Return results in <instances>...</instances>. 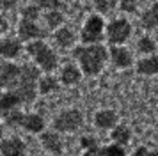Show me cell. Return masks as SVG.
<instances>
[{"label":"cell","instance_id":"18","mask_svg":"<svg viewBox=\"0 0 158 156\" xmlns=\"http://www.w3.org/2000/svg\"><path fill=\"white\" fill-rule=\"evenodd\" d=\"M142 27L144 28H156L158 27V4L149 7L142 14Z\"/></svg>","mask_w":158,"mask_h":156},{"label":"cell","instance_id":"28","mask_svg":"<svg viewBox=\"0 0 158 156\" xmlns=\"http://www.w3.org/2000/svg\"><path fill=\"white\" fill-rule=\"evenodd\" d=\"M37 4H39V7L55 11V7H59V0H37Z\"/></svg>","mask_w":158,"mask_h":156},{"label":"cell","instance_id":"1","mask_svg":"<svg viewBox=\"0 0 158 156\" xmlns=\"http://www.w3.org/2000/svg\"><path fill=\"white\" fill-rule=\"evenodd\" d=\"M75 57L78 59L82 71L87 76H94L103 69V64L107 60V48L101 46V44L78 46L75 50Z\"/></svg>","mask_w":158,"mask_h":156},{"label":"cell","instance_id":"25","mask_svg":"<svg viewBox=\"0 0 158 156\" xmlns=\"http://www.w3.org/2000/svg\"><path fill=\"white\" fill-rule=\"evenodd\" d=\"M94 4H96V9L100 13H110L115 7L117 0H94Z\"/></svg>","mask_w":158,"mask_h":156},{"label":"cell","instance_id":"24","mask_svg":"<svg viewBox=\"0 0 158 156\" xmlns=\"http://www.w3.org/2000/svg\"><path fill=\"white\" fill-rule=\"evenodd\" d=\"M64 21V16L59 13V11H50V13L46 14V23H48V27H59L60 23Z\"/></svg>","mask_w":158,"mask_h":156},{"label":"cell","instance_id":"27","mask_svg":"<svg viewBox=\"0 0 158 156\" xmlns=\"http://www.w3.org/2000/svg\"><path fill=\"white\" fill-rule=\"evenodd\" d=\"M137 0H121V11L124 13H135Z\"/></svg>","mask_w":158,"mask_h":156},{"label":"cell","instance_id":"22","mask_svg":"<svg viewBox=\"0 0 158 156\" xmlns=\"http://www.w3.org/2000/svg\"><path fill=\"white\" fill-rule=\"evenodd\" d=\"M55 89H57V82H55V78H52V76L41 78V82H39V91H41V94H48V92L55 91Z\"/></svg>","mask_w":158,"mask_h":156},{"label":"cell","instance_id":"5","mask_svg":"<svg viewBox=\"0 0 158 156\" xmlns=\"http://www.w3.org/2000/svg\"><path fill=\"white\" fill-rule=\"evenodd\" d=\"M107 34H108V41L112 44H121L131 34V25L128 23V20H114L107 27Z\"/></svg>","mask_w":158,"mask_h":156},{"label":"cell","instance_id":"23","mask_svg":"<svg viewBox=\"0 0 158 156\" xmlns=\"http://www.w3.org/2000/svg\"><path fill=\"white\" fill-rule=\"evenodd\" d=\"M139 51H142V53H153L155 51V41L151 39L149 35H144L142 39L139 41Z\"/></svg>","mask_w":158,"mask_h":156},{"label":"cell","instance_id":"29","mask_svg":"<svg viewBox=\"0 0 158 156\" xmlns=\"http://www.w3.org/2000/svg\"><path fill=\"white\" fill-rule=\"evenodd\" d=\"M82 147L85 149H93V147H96V142H94V138H91V137H84L82 138Z\"/></svg>","mask_w":158,"mask_h":156},{"label":"cell","instance_id":"15","mask_svg":"<svg viewBox=\"0 0 158 156\" xmlns=\"http://www.w3.org/2000/svg\"><path fill=\"white\" fill-rule=\"evenodd\" d=\"M115 113L112 110H101V112L96 113V117H94V122H96V126L98 128H103V129H107V128H112L115 124Z\"/></svg>","mask_w":158,"mask_h":156},{"label":"cell","instance_id":"10","mask_svg":"<svg viewBox=\"0 0 158 156\" xmlns=\"http://www.w3.org/2000/svg\"><path fill=\"white\" fill-rule=\"evenodd\" d=\"M20 103H22V101H20V98H18V94H16L15 91L6 92V94L0 98V115L7 117L13 110H16V106L20 105Z\"/></svg>","mask_w":158,"mask_h":156},{"label":"cell","instance_id":"9","mask_svg":"<svg viewBox=\"0 0 158 156\" xmlns=\"http://www.w3.org/2000/svg\"><path fill=\"white\" fill-rule=\"evenodd\" d=\"M0 151L4 156H23L25 153V144L20 138H9L0 144Z\"/></svg>","mask_w":158,"mask_h":156},{"label":"cell","instance_id":"11","mask_svg":"<svg viewBox=\"0 0 158 156\" xmlns=\"http://www.w3.org/2000/svg\"><path fill=\"white\" fill-rule=\"evenodd\" d=\"M84 156H126V151L123 146H107L103 149H98V147H93V149H87Z\"/></svg>","mask_w":158,"mask_h":156},{"label":"cell","instance_id":"19","mask_svg":"<svg viewBox=\"0 0 158 156\" xmlns=\"http://www.w3.org/2000/svg\"><path fill=\"white\" fill-rule=\"evenodd\" d=\"M130 137H131V131H130L126 126H117L114 128V131H112V140L117 144V146H126L130 142Z\"/></svg>","mask_w":158,"mask_h":156},{"label":"cell","instance_id":"7","mask_svg":"<svg viewBox=\"0 0 158 156\" xmlns=\"http://www.w3.org/2000/svg\"><path fill=\"white\" fill-rule=\"evenodd\" d=\"M20 80V68L15 64H4L0 68V87L16 89Z\"/></svg>","mask_w":158,"mask_h":156},{"label":"cell","instance_id":"2","mask_svg":"<svg viewBox=\"0 0 158 156\" xmlns=\"http://www.w3.org/2000/svg\"><path fill=\"white\" fill-rule=\"evenodd\" d=\"M36 78H37V69L34 66H23L20 68V80L16 85V94L20 101H32L36 98Z\"/></svg>","mask_w":158,"mask_h":156},{"label":"cell","instance_id":"14","mask_svg":"<svg viewBox=\"0 0 158 156\" xmlns=\"http://www.w3.org/2000/svg\"><path fill=\"white\" fill-rule=\"evenodd\" d=\"M20 50H22V44L16 39H4L0 43V53L6 59H15L20 53Z\"/></svg>","mask_w":158,"mask_h":156},{"label":"cell","instance_id":"16","mask_svg":"<svg viewBox=\"0 0 158 156\" xmlns=\"http://www.w3.org/2000/svg\"><path fill=\"white\" fill-rule=\"evenodd\" d=\"M137 69L142 75H156L158 73V57H146L142 60H139Z\"/></svg>","mask_w":158,"mask_h":156},{"label":"cell","instance_id":"20","mask_svg":"<svg viewBox=\"0 0 158 156\" xmlns=\"http://www.w3.org/2000/svg\"><path fill=\"white\" fill-rule=\"evenodd\" d=\"M60 78H62V82H64L66 85H75L80 80V71L77 69L75 66H66L64 69H62Z\"/></svg>","mask_w":158,"mask_h":156},{"label":"cell","instance_id":"32","mask_svg":"<svg viewBox=\"0 0 158 156\" xmlns=\"http://www.w3.org/2000/svg\"><path fill=\"white\" fill-rule=\"evenodd\" d=\"M6 30H7V21H6L4 18H2V16H0V34H4Z\"/></svg>","mask_w":158,"mask_h":156},{"label":"cell","instance_id":"13","mask_svg":"<svg viewBox=\"0 0 158 156\" xmlns=\"http://www.w3.org/2000/svg\"><path fill=\"white\" fill-rule=\"evenodd\" d=\"M41 142H43V147L46 151H50L53 154H60L62 153V140L60 137L55 133H44L41 137Z\"/></svg>","mask_w":158,"mask_h":156},{"label":"cell","instance_id":"26","mask_svg":"<svg viewBox=\"0 0 158 156\" xmlns=\"http://www.w3.org/2000/svg\"><path fill=\"white\" fill-rule=\"evenodd\" d=\"M37 16H39V13H37V9L34 6H27L23 9V20L32 21V20H36Z\"/></svg>","mask_w":158,"mask_h":156},{"label":"cell","instance_id":"12","mask_svg":"<svg viewBox=\"0 0 158 156\" xmlns=\"http://www.w3.org/2000/svg\"><path fill=\"white\" fill-rule=\"evenodd\" d=\"M20 126H23L25 129H29L32 133H39L44 128V121L41 119V115H36V113H27V115L23 113Z\"/></svg>","mask_w":158,"mask_h":156},{"label":"cell","instance_id":"8","mask_svg":"<svg viewBox=\"0 0 158 156\" xmlns=\"http://www.w3.org/2000/svg\"><path fill=\"white\" fill-rule=\"evenodd\" d=\"M110 57H112V62L117 68H121V69H126V68L131 66V53L126 48H123V46L110 48Z\"/></svg>","mask_w":158,"mask_h":156},{"label":"cell","instance_id":"4","mask_svg":"<svg viewBox=\"0 0 158 156\" xmlns=\"http://www.w3.org/2000/svg\"><path fill=\"white\" fill-rule=\"evenodd\" d=\"M103 28H105V23H103L101 16L87 18L85 25L82 28V41L87 44H96L103 37Z\"/></svg>","mask_w":158,"mask_h":156},{"label":"cell","instance_id":"33","mask_svg":"<svg viewBox=\"0 0 158 156\" xmlns=\"http://www.w3.org/2000/svg\"><path fill=\"white\" fill-rule=\"evenodd\" d=\"M149 156H158V151H153V153H149Z\"/></svg>","mask_w":158,"mask_h":156},{"label":"cell","instance_id":"30","mask_svg":"<svg viewBox=\"0 0 158 156\" xmlns=\"http://www.w3.org/2000/svg\"><path fill=\"white\" fill-rule=\"evenodd\" d=\"M16 2H18V0H0V6L6 7V9H9V7H15Z\"/></svg>","mask_w":158,"mask_h":156},{"label":"cell","instance_id":"3","mask_svg":"<svg viewBox=\"0 0 158 156\" xmlns=\"http://www.w3.org/2000/svg\"><path fill=\"white\" fill-rule=\"evenodd\" d=\"M29 53L36 59V62L39 64L44 71L55 69V66H57V55H55L43 41L30 43L29 44Z\"/></svg>","mask_w":158,"mask_h":156},{"label":"cell","instance_id":"34","mask_svg":"<svg viewBox=\"0 0 158 156\" xmlns=\"http://www.w3.org/2000/svg\"><path fill=\"white\" fill-rule=\"evenodd\" d=\"M0 135H2V128H0Z\"/></svg>","mask_w":158,"mask_h":156},{"label":"cell","instance_id":"6","mask_svg":"<svg viewBox=\"0 0 158 156\" xmlns=\"http://www.w3.org/2000/svg\"><path fill=\"white\" fill-rule=\"evenodd\" d=\"M82 126V113L78 110H68L62 112L55 119V128L59 131H75Z\"/></svg>","mask_w":158,"mask_h":156},{"label":"cell","instance_id":"21","mask_svg":"<svg viewBox=\"0 0 158 156\" xmlns=\"http://www.w3.org/2000/svg\"><path fill=\"white\" fill-rule=\"evenodd\" d=\"M55 39H57L59 46H71L73 41H75V35H73V32L69 30V28H60V30H57V34H55Z\"/></svg>","mask_w":158,"mask_h":156},{"label":"cell","instance_id":"31","mask_svg":"<svg viewBox=\"0 0 158 156\" xmlns=\"http://www.w3.org/2000/svg\"><path fill=\"white\" fill-rule=\"evenodd\" d=\"M133 156H149V151H148L146 147H139V149H135Z\"/></svg>","mask_w":158,"mask_h":156},{"label":"cell","instance_id":"17","mask_svg":"<svg viewBox=\"0 0 158 156\" xmlns=\"http://www.w3.org/2000/svg\"><path fill=\"white\" fill-rule=\"evenodd\" d=\"M20 35H22V39H36V37H39L41 35V30H39V27H37L36 23H32V21L29 20H23L22 23H20Z\"/></svg>","mask_w":158,"mask_h":156}]
</instances>
